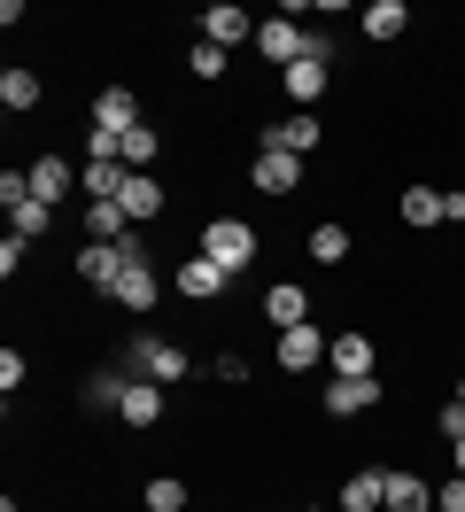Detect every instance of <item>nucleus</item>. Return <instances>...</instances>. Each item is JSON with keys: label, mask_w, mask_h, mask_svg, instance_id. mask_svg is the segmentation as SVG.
I'll return each instance as SVG.
<instances>
[{"label": "nucleus", "mask_w": 465, "mask_h": 512, "mask_svg": "<svg viewBox=\"0 0 465 512\" xmlns=\"http://www.w3.org/2000/svg\"><path fill=\"white\" fill-rule=\"evenodd\" d=\"M202 256L225 264V272H248V264H256V225L248 218H210L202 225Z\"/></svg>", "instance_id": "nucleus-1"}, {"label": "nucleus", "mask_w": 465, "mask_h": 512, "mask_svg": "<svg viewBox=\"0 0 465 512\" xmlns=\"http://www.w3.org/2000/svg\"><path fill=\"white\" fill-rule=\"evenodd\" d=\"M0 202H8V225H16L24 241H39V233H47V218H55V210H47L39 194H31L24 171H0Z\"/></svg>", "instance_id": "nucleus-2"}, {"label": "nucleus", "mask_w": 465, "mask_h": 512, "mask_svg": "<svg viewBox=\"0 0 465 512\" xmlns=\"http://www.w3.org/2000/svg\"><path fill=\"white\" fill-rule=\"evenodd\" d=\"M132 381H155V388L186 381V350H179V342H155V334H140V342H132Z\"/></svg>", "instance_id": "nucleus-3"}, {"label": "nucleus", "mask_w": 465, "mask_h": 512, "mask_svg": "<svg viewBox=\"0 0 465 512\" xmlns=\"http://www.w3.org/2000/svg\"><path fill=\"white\" fill-rule=\"evenodd\" d=\"M124 272H132V256H124L117 241H86V249H78V280H86V288L117 295V280H124Z\"/></svg>", "instance_id": "nucleus-4"}, {"label": "nucleus", "mask_w": 465, "mask_h": 512, "mask_svg": "<svg viewBox=\"0 0 465 512\" xmlns=\"http://www.w3.org/2000/svg\"><path fill=\"white\" fill-rule=\"evenodd\" d=\"M264 148H279V156H310V148H326V125H318V109H295L287 125H264Z\"/></svg>", "instance_id": "nucleus-5"}, {"label": "nucleus", "mask_w": 465, "mask_h": 512, "mask_svg": "<svg viewBox=\"0 0 465 512\" xmlns=\"http://www.w3.org/2000/svg\"><path fill=\"white\" fill-rule=\"evenodd\" d=\"M132 125H148V117H140V94H132V86H101V94H93V132H132Z\"/></svg>", "instance_id": "nucleus-6"}, {"label": "nucleus", "mask_w": 465, "mask_h": 512, "mask_svg": "<svg viewBox=\"0 0 465 512\" xmlns=\"http://www.w3.org/2000/svg\"><path fill=\"white\" fill-rule=\"evenodd\" d=\"M256 55H264V63H303V24H295V16H264V24H256Z\"/></svg>", "instance_id": "nucleus-7"}, {"label": "nucleus", "mask_w": 465, "mask_h": 512, "mask_svg": "<svg viewBox=\"0 0 465 512\" xmlns=\"http://www.w3.org/2000/svg\"><path fill=\"white\" fill-rule=\"evenodd\" d=\"M202 39L233 55L241 39H256V16H248V8H233V0H217V8H202Z\"/></svg>", "instance_id": "nucleus-8"}, {"label": "nucleus", "mask_w": 465, "mask_h": 512, "mask_svg": "<svg viewBox=\"0 0 465 512\" xmlns=\"http://www.w3.org/2000/svg\"><path fill=\"white\" fill-rule=\"evenodd\" d=\"M225 280H233V272H225V264H210V256L194 249V256L179 264V280H171V288H179L186 303H217V295H225Z\"/></svg>", "instance_id": "nucleus-9"}, {"label": "nucleus", "mask_w": 465, "mask_h": 512, "mask_svg": "<svg viewBox=\"0 0 465 512\" xmlns=\"http://www.w3.org/2000/svg\"><path fill=\"white\" fill-rule=\"evenodd\" d=\"M248 179H256V194H295V187H303V156H279V148H256Z\"/></svg>", "instance_id": "nucleus-10"}, {"label": "nucleus", "mask_w": 465, "mask_h": 512, "mask_svg": "<svg viewBox=\"0 0 465 512\" xmlns=\"http://www.w3.org/2000/svg\"><path fill=\"white\" fill-rule=\"evenodd\" d=\"M326 350H334V342H326L318 326H287V334H279V373H310V365H326Z\"/></svg>", "instance_id": "nucleus-11"}, {"label": "nucleus", "mask_w": 465, "mask_h": 512, "mask_svg": "<svg viewBox=\"0 0 465 512\" xmlns=\"http://www.w3.org/2000/svg\"><path fill=\"white\" fill-rule=\"evenodd\" d=\"M326 70H334V63H318V55H303V63H287V70H279V86H287V101H295V109H318V101H326Z\"/></svg>", "instance_id": "nucleus-12"}, {"label": "nucleus", "mask_w": 465, "mask_h": 512, "mask_svg": "<svg viewBox=\"0 0 465 512\" xmlns=\"http://www.w3.org/2000/svg\"><path fill=\"white\" fill-rule=\"evenodd\" d=\"M380 396H388V388L372 381V373H365V381H334V388H326V419H357V412H372Z\"/></svg>", "instance_id": "nucleus-13"}, {"label": "nucleus", "mask_w": 465, "mask_h": 512, "mask_svg": "<svg viewBox=\"0 0 465 512\" xmlns=\"http://www.w3.org/2000/svg\"><path fill=\"white\" fill-rule=\"evenodd\" d=\"M24 179H31V194H39L47 210H55V202H70V187H78V171H70L62 156H39V163L24 171Z\"/></svg>", "instance_id": "nucleus-14"}, {"label": "nucleus", "mask_w": 465, "mask_h": 512, "mask_svg": "<svg viewBox=\"0 0 465 512\" xmlns=\"http://www.w3.org/2000/svg\"><path fill=\"white\" fill-rule=\"evenodd\" d=\"M403 225H419V233H427V225H450V194L442 187H403Z\"/></svg>", "instance_id": "nucleus-15"}, {"label": "nucleus", "mask_w": 465, "mask_h": 512, "mask_svg": "<svg viewBox=\"0 0 465 512\" xmlns=\"http://www.w3.org/2000/svg\"><path fill=\"white\" fill-rule=\"evenodd\" d=\"M326 365H334V381H365L372 373V334H334Z\"/></svg>", "instance_id": "nucleus-16"}, {"label": "nucleus", "mask_w": 465, "mask_h": 512, "mask_svg": "<svg viewBox=\"0 0 465 512\" xmlns=\"http://www.w3.org/2000/svg\"><path fill=\"white\" fill-rule=\"evenodd\" d=\"M117 210H124V218H132V225H148L155 210H163V187H155V171H132V179H124Z\"/></svg>", "instance_id": "nucleus-17"}, {"label": "nucleus", "mask_w": 465, "mask_h": 512, "mask_svg": "<svg viewBox=\"0 0 465 512\" xmlns=\"http://www.w3.org/2000/svg\"><path fill=\"white\" fill-rule=\"evenodd\" d=\"M264 319H272L279 334H287V326H310V295L295 288V280H279V288L264 295Z\"/></svg>", "instance_id": "nucleus-18"}, {"label": "nucleus", "mask_w": 465, "mask_h": 512, "mask_svg": "<svg viewBox=\"0 0 465 512\" xmlns=\"http://www.w3.org/2000/svg\"><path fill=\"white\" fill-rule=\"evenodd\" d=\"M155 295H163V280H155V264H132V272L117 280V303H124V311H140V319L155 311Z\"/></svg>", "instance_id": "nucleus-19"}, {"label": "nucleus", "mask_w": 465, "mask_h": 512, "mask_svg": "<svg viewBox=\"0 0 465 512\" xmlns=\"http://www.w3.org/2000/svg\"><path fill=\"white\" fill-rule=\"evenodd\" d=\"M380 505H388V474H372V466H365V474L341 481V512H380Z\"/></svg>", "instance_id": "nucleus-20"}, {"label": "nucleus", "mask_w": 465, "mask_h": 512, "mask_svg": "<svg viewBox=\"0 0 465 512\" xmlns=\"http://www.w3.org/2000/svg\"><path fill=\"white\" fill-rule=\"evenodd\" d=\"M117 419H124V427H155V419H163V388L132 381V388H124V404H117Z\"/></svg>", "instance_id": "nucleus-21"}, {"label": "nucleus", "mask_w": 465, "mask_h": 512, "mask_svg": "<svg viewBox=\"0 0 465 512\" xmlns=\"http://www.w3.org/2000/svg\"><path fill=\"white\" fill-rule=\"evenodd\" d=\"M380 512H434V489L419 474H388V505Z\"/></svg>", "instance_id": "nucleus-22"}, {"label": "nucleus", "mask_w": 465, "mask_h": 512, "mask_svg": "<svg viewBox=\"0 0 465 512\" xmlns=\"http://www.w3.org/2000/svg\"><path fill=\"white\" fill-rule=\"evenodd\" d=\"M124 179H132L124 163H86V171H78V187H86V202H117V194H124Z\"/></svg>", "instance_id": "nucleus-23"}, {"label": "nucleus", "mask_w": 465, "mask_h": 512, "mask_svg": "<svg viewBox=\"0 0 465 512\" xmlns=\"http://www.w3.org/2000/svg\"><path fill=\"white\" fill-rule=\"evenodd\" d=\"M86 233H93V241H132V233H140V225L124 218L117 202H86Z\"/></svg>", "instance_id": "nucleus-24"}, {"label": "nucleus", "mask_w": 465, "mask_h": 512, "mask_svg": "<svg viewBox=\"0 0 465 512\" xmlns=\"http://www.w3.org/2000/svg\"><path fill=\"white\" fill-rule=\"evenodd\" d=\"M403 24H411V8H403V0H372V8H365V39H396Z\"/></svg>", "instance_id": "nucleus-25"}, {"label": "nucleus", "mask_w": 465, "mask_h": 512, "mask_svg": "<svg viewBox=\"0 0 465 512\" xmlns=\"http://www.w3.org/2000/svg\"><path fill=\"white\" fill-rule=\"evenodd\" d=\"M155 148H163V140H155L148 125H132V132L117 140V163H124V171H148V163H155Z\"/></svg>", "instance_id": "nucleus-26"}, {"label": "nucleus", "mask_w": 465, "mask_h": 512, "mask_svg": "<svg viewBox=\"0 0 465 512\" xmlns=\"http://www.w3.org/2000/svg\"><path fill=\"white\" fill-rule=\"evenodd\" d=\"M0 109H39V78L31 70H0Z\"/></svg>", "instance_id": "nucleus-27"}, {"label": "nucleus", "mask_w": 465, "mask_h": 512, "mask_svg": "<svg viewBox=\"0 0 465 512\" xmlns=\"http://www.w3.org/2000/svg\"><path fill=\"white\" fill-rule=\"evenodd\" d=\"M349 256V225H310V264H341Z\"/></svg>", "instance_id": "nucleus-28"}, {"label": "nucleus", "mask_w": 465, "mask_h": 512, "mask_svg": "<svg viewBox=\"0 0 465 512\" xmlns=\"http://www.w3.org/2000/svg\"><path fill=\"white\" fill-rule=\"evenodd\" d=\"M124 388H132L124 373H93V381H86V404H93V412H117V404H124Z\"/></svg>", "instance_id": "nucleus-29"}, {"label": "nucleus", "mask_w": 465, "mask_h": 512, "mask_svg": "<svg viewBox=\"0 0 465 512\" xmlns=\"http://www.w3.org/2000/svg\"><path fill=\"white\" fill-rule=\"evenodd\" d=\"M148 512H186V481H148Z\"/></svg>", "instance_id": "nucleus-30"}, {"label": "nucleus", "mask_w": 465, "mask_h": 512, "mask_svg": "<svg viewBox=\"0 0 465 512\" xmlns=\"http://www.w3.org/2000/svg\"><path fill=\"white\" fill-rule=\"evenodd\" d=\"M186 70H194V78H225V47H210V39H194V55H186Z\"/></svg>", "instance_id": "nucleus-31"}, {"label": "nucleus", "mask_w": 465, "mask_h": 512, "mask_svg": "<svg viewBox=\"0 0 465 512\" xmlns=\"http://www.w3.org/2000/svg\"><path fill=\"white\" fill-rule=\"evenodd\" d=\"M0 388H8V404H16V388H24V357L0 350Z\"/></svg>", "instance_id": "nucleus-32"}, {"label": "nucleus", "mask_w": 465, "mask_h": 512, "mask_svg": "<svg viewBox=\"0 0 465 512\" xmlns=\"http://www.w3.org/2000/svg\"><path fill=\"white\" fill-rule=\"evenodd\" d=\"M442 443H465V404H458V396L442 404Z\"/></svg>", "instance_id": "nucleus-33"}, {"label": "nucleus", "mask_w": 465, "mask_h": 512, "mask_svg": "<svg viewBox=\"0 0 465 512\" xmlns=\"http://www.w3.org/2000/svg\"><path fill=\"white\" fill-rule=\"evenodd\" d=\"M434 505H442V512H465V474L442 481V489H434Z\"/></svg>", "instance_id": "nucleus-34"}, {"label": "nucleus", "mask_w": 465, "mask_h": 512, "mask_svg": "<svg viewBox=\"0 0 465 512\" xmlns=\"http://www.w3.org/2000/svg\"><path fill=\"white\" fill-rule=\"evenodd\" d=\"M24 249H31L24 233H8V241H0V272H8V280H16V264H24Z\"/></svg>", "instance_id": "nucleus-35"}, {"label": "nucleus", "mask_w": 465, "mask_h": 512, "mask_svg": "<svg viewBox=\"0 0 465 512\" xmlns=\"http://www.w3.org/2000/svg\"><path fill=\"white\" fill-rule=\"evenodd\" d=\"M450 474H465V443H450Z\"/></svg>", "instance_id": "nucleus-36"}, {"label": "nucleus", "mask_w": 465, "mask_h": 512, "mask_svg": "<svg viewBox=\"0 0 465 512\" xmlns=\"http://www.w3.org/2000/svg\"><path fill=\"white\" fill-rule=\"evenodd\" d=\"M450 396H458V404H465V381H458V388H450Z\"/></svg>", "instance_id": "nucleus-37"}, {"label": "nucleus", "mask_w": 465, "mask_h": 512, "mask_svg": "<svg viewBox=\"0 0 465 512\" xmlns=\"http://www.w3.org/2000/svg\"><path fill=\"white\" fill-rule=\"evenodd\" d=\"M434 512H442V505H434Z\"/></svg>", "instance_id": "nucleus-38"}]
</instances>
